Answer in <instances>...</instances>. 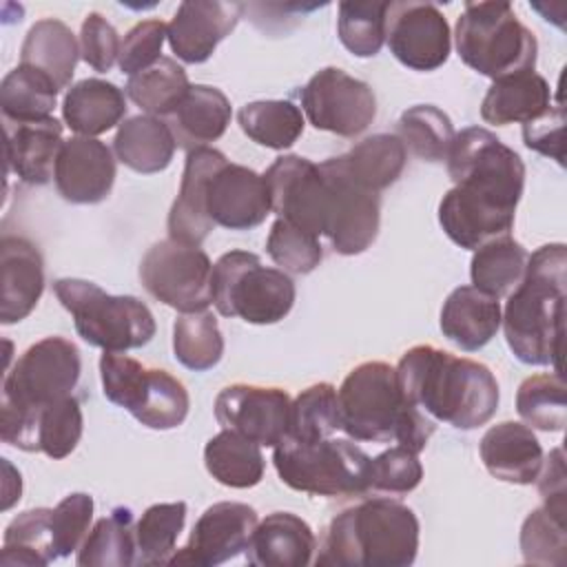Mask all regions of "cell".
I'll return each instance as SVG.
<instances>
[{
  "instance_id": "55",
  "label": "cell",
  "mask_w": 567,
  "mask_h": 567,
  "mask_svg": "<svg viewBox=\"0 0 567 567\" xmlns=\"http://www.w3.org/2000/svg\"><path fill=\"white\" fill-rule=\"evenodd\" d=\"M563 131H565V109L563 102L551 104L543 115L523 124V142L527 148L565 164L563 151Z\"/></svg>"
},
{
  "instance_id": "8",
  "label": "cell",
  "mask_w": 567,
  "mask_h": 567,
  "mask_svg": "<svg viewBox=\"0 0 567 567\" xmlns=\"http://www.w3.org/2000/svg\"><path fill=\"white\" fill-rule=\"evenodd\" d=\"M213 306L221 317L268 326L281 321L295 306V281L281 268H268L248 250L224 252L213 264Z\"/></svg>"
},
{
  "instance_id": "15",
  "label": "cell",
  "mask_w": 567,
  "mask_h": 567,
  "mask_svg": "<svg viewBox=\"0 0 567 567\" xmlns=\"http://www.w3.org/2000/svg\"><path fill=\"white\" fill-rule=\"evenodd\" d=\"M385 42L390 53L412 71L441 69L452 49V33L445 16L432 2H388Z\"/></svg>"
},
{
  "instance_id": "6",
  "label": "cell",
  "mask_w": 567,
  "mask_h": 567,
  "mask_svg": "<svg viewBox=\"0 0 567 567\" xmlns=\"http://www.w3.org/2000/svg\"><path fill=\"white\" fill-rule=\"evenodd\" d=\"M272 463L281 483L295 492L328 498H357L370 492V456L346 439L284 436L272 447Z\"/></svg>"
},
{
  "instance_id": "46",
  "label": "cell",
  "mask_w": 567,
  "mask_h": 567,
  "mask_svg": "<svg viewBox=\"0 0 567 567\" xmlns=\"http://www.w3.org/2000/svg\"><path fill=\"white\" fill-rule=\"evenodd\" d=\"M516 412L529 427L563 432L567 423L563 374L554 370L527 377L516 392Z\"/></svg>"
},
{
  "instance_id": "11",
  "label": "cell",
  "mask_w": 567,
  "mask_h": 567,
  "mask_svg": "<svg viewBox=\"0 0 567 567\" xmlns=\"http://www.w3.org/2000/svg\"><path fill=\"white\" fill-rule=\"evenodd\" d=\"M82 372L78 346L66 337H44L29 346L4 374L0 412H33L71 396Z\"/></svg>"
},
{
  "instance_id": "40",
  "label": "cell",
  "mask_w": 567,
  "mask_h": 567,
  "mask_svg": "<svg viewBox=\"0 0 567 567\" xmlns=\"http://www.w3.org/2000/svg\"><path fill=\"white\" fill-rule=\"evenodd\" d=\"M343 162L357 182L374 193H381L401 177L408 162V151L396 135L374 133L343 153Z\"/></svg>"
},
{
  "instance_id": "13",
  "label": "cell",
  "mask_w": 567,
  "mask_h": 567,
  "mask_svg": "<svg viewBox=\"0 0 567 567\" xmlns=\"http://www.w3.org/2000/svg\"><path fill=\"white\" fill-rule=\"evenodd\" d=\"M319 171L328 184V217L323 235L339 255L352 257L365 252L379 235V193L365 188L352 177L343 155L321 162Z\"/></svg>"
},
{
  "instance_id": "23",
  "label": "cell",
  "mask_w": 567,
  "mask_h": 567,
  "mask_svg": "<svg viewBox=\"0 0 567 567\" xmlns=\"http://www.w3.org/2000/svg\"><path fill=\"white\" fill-rule=\"evenodd\" d=\"M226 162V155L217 148L202 146L186 155L179 193L171 206L166 228L168 237L182 244L199 246L215 224L206 210V188L213 173Z\"/></svg>"
},
{
  "instance_id": "56",
  "label": "cell",
  "mask_w": 567,
  "mask_h": 567,
  "mask_svg": "<svg viewBox=\"0 0 567 567\" xmlns=\"http://www.w3.org/2000/svg\"><path fill=\"white\" fill-rule=\"evenodd\" d=\"M565 456L560 447H554L547 458H543V467L536 476L538 492L545 505L567 509V489H565Z\"/></svg>"
},
{
  "instance_id": "20",
  "label": "cell",
  "mask_w": 567,
  "mask_h": 567,
  "mask_svg": "<svg viewBox=\"0 0 567 567\" xmlns=\"http://www.w3.org/2000/svg\"><path fill=\"white\" fill-rule=\"evenodd\" d=\"M206 210L215 226L250 230L272 213L264 175L248 166L224 162L206 188Z\"/></svg>"
},
{
  "instance_id": "18",
  "label": "cell",
  "mask_w": 567,
  "mask_h": 567,
  "mask_svg": "<svg viewBox=\"0 0 567 567\" xmlns=\"http://www.w3.org/2000/svg\"><path fill=\"white\" fill-rule=\"evenodd\" d=\"M84 416L71 394L33 412H0V436L22 452H42L53 461L66 458L80 443Z\"/></svg>"
},
{
  "instance_id": "54",
  "label": "cell",
  "mask_w": 567,
  "mask_h": 567,
  "mask_svg": "<svg viewBox=\"0 0 567 567\" xmlns=\"http://www.w3.org/2000/svg\"><path fill=\"white\" fill-rule=\"evenodd\" d=\"M120 35L97 11H91L80 29V58L95 71L106 73L120 58Z\"/></svg>"
},
{
  "instance_id": "43",
  "label": "cell",
  "mask_w": 567,
  "mask_h": 567,
  "mask_svg": "<svg viewBox=\"0 0 567 567\" xmlns=\"http://www.w3.org/2000/svg\"><path fill=\"white\" fill-rule=\"evenodd\" d=\"M190 89L188 75L173 58H159L151 69L128 78L126 95L146 115L164 120Z\"/></svg>"
},
{
  "instance_id": "39",
  "label": "cell",
  "mask_w": 567,
  "mask_h": 567,
  "mask_svg": "<svg viewBox=\"0 0 567 567\" xmlns=\"http://www.w3.org/2000/svg\"><path fill=\"white\" fill-rule=\"evenodd\" d=\"M239 128L255 144L286 151L303 133V113L290 100H257L248 102L237 113Z\"/></svg>"
},
{
  "instance_id": "44",
  "label": "cell",
  "mask_w": 567,
  "mask_h": 567,
  "mask_svg": "<svg viewBox=\"0 0 567 567\" xmlns=\"http://www.w3.org/2000/svg\"><path fill=\"white\" fill-rule=\"evenodd\" d=\"M175 359L195 372L215 368L224 357V334L213 312H186L173 323Z\"/></svg>"
},
{
  "instance_id": "22",
  "label": "cell",
  "mask_w": 567,
  "mask_h": 567,
  "mask_svg": "<svg viewBox=\"0 0 567 567\" xmlns=\"http://www.w3.org/2000/svg\"><path fill=\"white\" fill-rule=\"evenodd\" d=\"M53 182L64 202L100 204L111 195L115 182V157L104 142L75 135L64 140L55 162Z\"/></svg>"
},
{
  "instance_id": "24",
  "label": "cell",
  "mask_w": 567,
  "mask_h": 567,
  "mask_svg": "<svg viewBox=\"0 0 567 567\" xmlns=\"http://www.w3.org/2000/svg\"><path fill=\"white\" fill-rule=\"evenodd\" d=\"M0 321L18 323L31 315L44 292V259L33 241L4 235L0 241Z\"/></svg>"
},
{
  "instance_id": "12",
  "label": "cell",
  "mask_w": 567,
  "mask_h": 567,
  "mask_svg": "<svg viewBox=\"0 0 567 567\" xmlns=\"http://www.w3.org/2000/svg\"><path fill=\"white\" fill-rule=\"evenodd\" d=\"M213 264L199 246L155 241L140 261V281L151 297L177 312H202L213 303Z\"/></svg>"
},
{
  "instance_id": "25",
  "label": "cell",
  "mask_w": 567,
  "mask_h": 567,
  "mask_svg": "<svg viewBox=\"0 0 567 567\" xmlns=\"http://www.w3.org/2000/svg\"><path fill=\"white\" fill-rule=\"evenodd\" d=\"M485 470L512 485H532L543 467V447L529 425L503 421L492 425L478 445Z\"/></svg>"
},
{
  "instance_id": "28",
  "label": "cell",
  "mask_w": 567,
  "mask_h": 567,
  "mask_svg": "<svg viewBox=\"0 0 567 567\" xmlns=\"http://www.w3.org/2000/svg\"><path fill=\"white\" fill-rule=\"evenodd\" d=\"M233 117L228 97L208 84H190L182 102L164 117L175 144L186 153L219 140Z\"/></svg>"
},
{
  "instance_id": "10",
  "label": "cell",
  "mask_w": 567,
  "mask_h": 567,
  "mask_svg": "<svg viewBox=\"0 0 567 567\" xmlns=\"http://www.w3.org/2000/svg\"><path fill=\"white\" fill-rule=\"evenodd\" d=\"M100 379L104 396L151 430H175L188 416L186 385L162 368H146L124 352H104Z\"/></svg>"
},
{
  "instance_id": "47",
  "label": "cell",
  "mask_w": 567,
  "mask_h": 567,
  "mask_svg": "<svg viewBox=\"0 0 567 567\" xmlns=\"http://www.w3.org/2000/svg\"><path fill=\"white\" fill-rule=\"evenodd\" d=\"M337 430H341L337 388L321 381L299 392L290 405V427L286 436L299 441H321L330 439Z\"/></svg>"
},
{
  "instance_id": "48",
  "label": "cell",
  "mask_w": 567,
  "mask_h": 567,
  "mask_svg": "<svg viewBox=\"0 0 567 567\" xmlns=\"http://www.w3.org/2000/svg\"><path fill=\"white\" fill-rule=\"evenodd\" d=\"M520 554L532 565H565L567 558V509L540 505L523 520Z\"/></svg>"
},
{
  "instance_id": "49",
  "label": "cell",
  "mask_w": 567,
  "mask_h": 567,
  "mask_svg": "<svg viewBox=\"0 0 567 567\" xmlns=\"http://www.w3.org/2000/svg\"><path fill=\"white\" fill-rule=\"evenodd\" d=\"M388 2L346 0L339 2L337 35L341 44L357 58H372L385 42Z\"/></svg>"
},
{
  "instance_id": "19",
  "label": "cell",
  "mask_w": 567,
  "mask_h": 567,
  "mask_svg": "<svg viewBox=\"0 0 567 567\" xmlns=\"http://www.w3.org/2000/svg\"><path fill=\"white\" fill-rule=\"evenodd\" d=\"M257 523V512L246 503H215L197 518L188 543L168 558V565H221L248 549Z\"/></svg>"
},
{
  "instance_id": "1",
  "label": "cell",
  "mask_w": 567,
  "mask_h": 567,
  "mask_svg": "<svg viewBox=\"0 0 567 567\" xmlns=\"http://www.w3.org/2000/svg\"><path fill=\"white\" fill-rule=\"evenodd\" d=\"M394 370L403 396L432 421L474 430L498 410L496 377L474 359L421 343L410 348Z\"/></svg>"
},
{
  "instance_id": "45",
  "label": "cell",
  "mask_w": 567,
  "mask_h": 567,
  "mask_svg": "<svg viewBox=\"0 0 567 567\" xmlns=\"http://www.w3.org/2000/svg\"><path fill=\"white\" fill-rule=\"evenodd\" d=\"M186 523V503H155L135 523V565H162L175 554Z\"/></svg>"
},
{
  "instance_id": "35",
  "label": "cell",
  "mask_w": 567,
  "mask_h": 567,
  "mask_svg": "<svg viewBox=\"0 0 567 567\" xmlns=\"http://www.w3.org/2000/svg\"><path fill=\"white\" fill-rule=\"evenodd\" d=\"M204 465L217 483L233 489L255 487L266 470L261 445L233 430H221L206 443Z\"/></svg>"
},
{
  "instance_id": "17",
  "label": "cell",
  "mask_w": 567,
  "mask_h": 567,
  "mask_svg": "<svg viewBox=\"0 0 567 567\" xmlns=\"http://www.w3.org/2000/svg\"><path fill=\"white\" fill-rule=\"evenodd\" d=\"M290 394L281 388L233 383L215 399V419L261 447H275L290 427Z\"/></svg>"
},
{
  "instance_id": "42",
  "label": "cell",
  "mask_w": 567,
  "mask_h": 567,
  "mask_svg": "<svg viewBox=\"0 0 567 567\" xmlns=\"http://www.w3.org/2000/svg\"><path fill=\"white\" fill-rule=\"evenodd\" d=\"M454 126L445 111L434 104H414L396 122V137L405 151L425 162H443L454 142Z\"/></svg>"
},
{
  "instance_id": "14",
  "label": "cell",
  "mask_w": 567,
  "mask_h": 567,
  "mask_svg": "<svg viewBox=\"0 0 567 567\" xmlns=\"http://www.w3.org/2000/svg\"><path fill=\"white\" fill-rule=\"evenodd\" d=\"M301 109L317 131L339 137L361 135L377 117V97L368 82L339 66L317 71L299 93Z\"/></svg>"
},
{
  "instance_id": "34",
  "label": "cell",
  "mask_w": 567,
  "mask_h": 567,
  "mask_svg": "<svg viewBox=\"0 0 567 567\" xmlns=\"http://www.w3.org/2000/svg\"><path fill=\"white\" fill-rule=\"evenodd\" d=\"M80 44L73 31L55 18L38 20L24 35L20 64L33 66L49 75L58 89H66L75 73Z\"/></svg>"
},
{
  "instance_id": "33",
  "label": "cell",
  "mask_w": 567,
  "mask_h": 567,
  "mask_svg": "<svg viewBox=\"0 0 567 567\" xmlns=\"http://www.w3.org/2000/svg\"><path fill=\"white\" fill-rule=\"evenodd\" d=\"M175 148L177 144L166 122L146 113L124 120L113 140L115 157L142 175H153L168 168Z\"/></svg>"
},
{
  "instance_id": "31",
  "label": "cell",
  "mask_w": 567,
  "mask_h": 567,
  "mask_svg": "<svg viewBox=\"0 0 567 567\" xmlns=\"http://www.w3.org/2000/svg\"><path fill=\"white\" fill-rule=\"evenodd\" d=\"M124 115V91L100 78H86L71 84L62 102L64 124L84 137H97L111 131L115 124H122Z\"/></svg>"
},
{
  "instance_id": "36",
  "label": "cell",
  "mask_w": 567,
  "mask_h": 567,
  "mask_svg": "<svg viewBox=\"0 0 567 567\" xmlns=\"http://www.w3.org/2000/svg\"><path fill=\"white\" fill-rule=\"evenodd\" d=\"M60 89L42 71L18 64L0 82V109L4 122L24 124L53 117Z\"/></svg>"
},
{
  "instance_id": "32",
  "label": "cell",
  "mask_w": 567,
  "mask_h": 567,
  "mask_svg": "<svg viewBox=\"0 0 567 567\" xmlns=\"http://www.w3.org/2000/svg\"><path fill=\"white\" fill-rule=\"evenodd\" d=\"M551 106L547 80L534 71L494 80L481 102V117L487 124H527Z\"/></svg>"
},
{
  "instance_id": "50",
  "label": "cell",
  "mask_w": 567,
  "mask_h": 567,
  "mask_svg": "<svg viewBox=\"0 0 567 567\" xmlns=\"http://www.w3.org/2000/svg\"><path fill=\"white\" fill-rule=\"evenodd\" d=\"M266 250L284 272L292 275H308L323 259L319 237L281 217H277L270 226Z\"/></svg>"
},
{
  "instance_id": "4",
  "label": "cell",
  "mask_w": 567,
  "mask_h": 567,
  "mask_svg": "<svg viewBox=\"0 0 567 567\" xmlns=\"http://www.w3.org/2000/svg\"><path fill=\"white\" fill-rule=\"evenodd\" d=\"M337 394L341 430L354 441H394L419 454L436 430L434 421L403 396L396 370L385 361L352 368Z\"/></svg>"
},
{
  "instance_id": "2",
  "label": "cell",
  "mask_w": 567,
  "mask_h": 567,
  "mask_svg": "<svg viewBox=\"0 0 567 567\" xmlns=\"http://www.w3.org/2000/svg\"><path fill=\"white\" fill-rule=\"evenodd\" d=\"M567 297V248L545 244L527 259L523 281L507 295L501 315L512 354L527 365H551L560 372Z\"/></svg>"
},
{
  "instance_id": "9",
  "label": "cell",
  "mask_w": 567,
  "mask_h": 567,
  "mask_svg": "<svg viewBox=\"0 0 567 567\" xmlns=\"http://www.w3.org/2000/svg\"><path fill=\"white\" fill-rule=\"evenodd\" d=\"M445 162L461 195L516 213L525 188V164L492 131L483 126L463 128L454 135Z\"/></svg>"
},
{
  "instance_id": "30",
  "label": "cell",
  "mask_w": 567,
  "mask_h": 567,
  "mask_svg": "<svg viewBox=\"0 0 567 567\" xmlns=\"http://www.w3.org/2000/svg\"><path fill=\"white\" fill-rule=\"evenodd\" d=\"M516 213L483 202H472L456 188H450L439 204V224L443 233L461 248L476 250L483 244L505 237L514 228Z\"/></svg>"
},
{
  "instance_id": "53",
  "label": "cell",
  "mask_w": 567,
  "mask_h": 567,
  "mask_svg": "<svg viewBox=\"0 0 567 567\" xmlns=\"http://www.w3.org/2000/svg\"><path fill=\"white\" fill-rule=\"evenodd\" d=\"M166 40V24L162 20H142L131 27L120 44V71L128 78L151 69L162 58V47Z\"/></svg>"
},
{
  "instance_id": "16",
  "label": "cell",
  "mask_w": 567,
  "mask_h": 567,
  "mask_svg": "<svg viewBox=\"0 0 567 567\" xmlns=\"http://www.w3.org/2000/svg\"><path fill=\"white\" fill-rule=\"evenodd\" d=\"M270 208L281 219L321 237L328 217V184L319 164L301 155H281L264 173Z\"/></svg>"
},
{
  "instance_id": "37",
  "label": "cell",
  "mask_w": 567,
  "mask_h": 567,
  "mask_svg": "<svg viewBox=\"0 0 567 567\" xmlns=\"http://www.w3.org/2000/svg\"><path fill=\"white\" fill-rule=\"evenodd\" d=\"M529 252L509 235L474 250L470 261L472 286L496 299L507 297L525 277Z\"/></svg>"
},
{
  "instance_id": "21",
  "label": "cell",
  "mask_w": 567,
  "mask_h": 567,
  "mask_svg": "<svg viewBox=\"0 0 567 567\" xmlns=\"http://www.w3.org/2000/svg\"><path fill=\"white\" fill-rule=\"evenodd\" d=\"M244 13L241 2L186 0L166 24L171 51L186 64L206 62L217 44L230 35Z\"/></svg>"
},
{
  "instance_id": "52",
  "label": "cell",
  "mask_w": 567,
  "mask_h": 567,
  "mask_svg": "<svg viewBox=\"0 0 567 567\" xmlns=\"http://www.w3.org/2000/svg\"><path fill=\"white\" fill-rule=\"evenodd\" d=\"M93 507L95 503L89 494L73 492L51 509V538L58 556L64 558L80 549L91 529Z\"/></svg>"
},
{
  "instance_id": "51",
  "label": "cell",
  "mask_w": 567,
  "mask_h": 567,
  "mask_svg": "<svg viewBox=\"0 0 567 567\" xmlns=\"http://www.w3.org/2000/svg\"><path fill=\"white\" fill-rule=\"evenodd\" d=\"M423 478V465L419 461V454L403 447L394 445L379 456L370 458V492H381V494H410L412 489L419 487Z\"/></svg>"
},
{
  "instance_id": "3",
  "label": "cell",
  "mask_w": 567,
  "mask_h": 567,
  "mask_svg": "<svg viewBox=\"0 0 567 567\" xmlns=\"http://www.w3.org/2000/svg\"><path fill=\"white\" fill-rule=\"evenodd\" d=\"M419 551V518L401 501L365 498L337 514L319 545L317 565L408 567Z\"/></svg>"
},
{
  "instance_id": "27",
  "label": "cell",
  "mask_w": 567,
  "mask_h": 567,
  "mask_svg": "<svg viewBox=\"0 0 567 567\" xmlns=\"http://www.w3.org/2000/svg\"><path fill=\"white\" fill-rule=\"evenodd\" d=\"M317 551L312 527L290 512H272L257 523L246 558L259 567H306Z\"/></svg>"
},
{
  "instance_id": "29",
  "label": "cell",
  "mask_w": 567,
  "mask_h": 567,
  "mask_svg": "<svg viewBox=\"0 0 567 567\" xmlns=\"http://www.w3.org/2000/svg\"><path fill=\"white\" fill-rule=\"evenodd\" d=\"M501 303L474 286L454 288L441 308V332L465 352L487 346L501 328Z\"/></svg>"
},
{
  "instance_id": "5",
  "label": "cell",
  "mask_w": 567,
  "mask_h": 567,
  "mask_svg": "<svg viewBox=\"0 0 567 567\" xmlns=\"http://www.w3.org/2000/svg\"><path fill=\"white\" fill-rule=\"evenodd\" d=\"M454 42L458 58L492 80L534 71L538 58L536 35L516 18L509 2H465Z\"/></svg>"
},
{
  "instance_id": "38",
  "label": "cell",
  "mask_w": 567,
  "mask_h": 567,
  "mask_svg": "<svg viewBox=\"0 0 567 567\" xmlns=\"http://www.w3.org/2000/svg\"><path fill=\"white\" fill-rule=\"evenodd\" d=\"M135 551L133 512L128 507H115L89 529L75 563L80 567H128L135 565Z\"/></svg>"
},
{
  "instance_id": "26",
  "label": "cell",
  "mask_w": 567,
  "mask_h": 567,
  "mask_svg": "<svg viewBox=\"0 0 567 567\" xmlns=\"http://www.w3.org/2000/svg\"><path fill=\"white\" fill-rule=\"evenodd\" d=\"M4 133L7 171H11L24 184H47L55 173V162L64 146L62 122L55 117L24 124L7 122Z\"/></svg>"
},
{
  "instance_id": "7",
  "label": "cell",
  "mask_w": 567,
  "mask_h": 567,
  "mask_svg": "<svg viewBox=\"0 0 567 567\" xmlns=\"http://www.w3.org/2000/svg\"><path fill=\"white\" fill-rule=\"evenodd\" d=\"M53 292L89 346L104 352H126L155 337V317L137 297L109 295L97 284L78 277L55 279Z\"/></svg>"
},
{
  "instance_id": "41",
  "label": "cell",
  "mask_w": 567,
  "mask_h": 567,
  "mask_svg": "<svg viewBox=\"0 0 567 567\" xmlns=\"http://www.w3.org/2000/svg\"><path fill=\"white\" fill-rule=\"evenodd\" d=\"M58 558L51 538V509L35 507L18 514L4 529L0 565L42 567Z\"/></svg>"
}]
</instances>
